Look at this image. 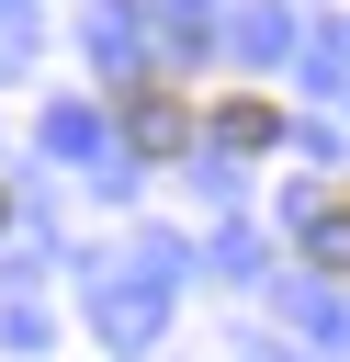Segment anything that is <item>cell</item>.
I'll return each mask as SVG.
<instances>
[{
	"instance_id": "cell-1",
	"label": "cell",
	"mask_w": 350,
	"mask_h": 362,
	"mask_svg": "<svg viewBox=\"0 0 350 362\" xmlns=\"http://www.w3.org/2000/svg\"><path fill=\"white\" fill-rule=\"evenodd\" d=\"M124 147H135V158H181V147H192V102H181L169 79H135V90H124Z\"/></svg>"
},
{
	"instance_id": "cell-2",
	"label": "cell",
	"mask_w": 350,
	"mask_h": 362,
	"mask_svg": "<svg viewBox=\"0 0 350 362\" xmlns=\"http://www.w3.org/2000/svg\"><path fill=\"white\" fill-rule=\"evenodd\" d=\"M215 136L237 158H260V147H282V102H215Z\"/></svg>"
},
{
	"instance_id": "cell-3",
	"label": "cell",
	"mask_w": 350,
	"mask_h": 362,
	"mask_svg": "<svg viewBox=\"0 0 350 362\" xmlns=\"http://www.w3.org/2000/svg\"><path fill=\"white\" fill-rule=\"evenodd\" d=\"M305 260H316V272H339V283H350V192H339V204H316V215H305Z\"/></svg>"
},
{
	"instance_id": "cell-4",
	"label": "cell",
	"mask_w": 350,
	"mask_h": 362,
	"mask_svg": "<svg viewBox=\"0 0 350 362\" xmlns=\"http://www.w3.org/2000/svg\"><path fill=\"white\" fill-rule=\"evenodd\" d=\"M0 215H11V192H0Z\"/></svg>"
}]
</instances>
